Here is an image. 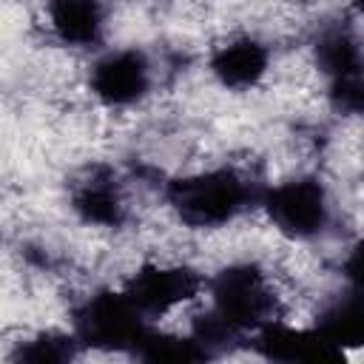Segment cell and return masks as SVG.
I'll return each mask as SVG.
<instances>
[{"label": "cell", "mask_w": 364, "mask_h": 364, "mask_svg": "<svg viewBox=\"0 0 364 364\" xmlns=\"http://www.w3.org/2000/svg\"><path fill=\"white\" fill-rule=\"evenodd\" d=\"M259 213L287 242H324L341 236V199L324 171H301L267 182Z\"/></svg>", "instance_id": "obj_2"}, {"label": "cell", "mask_w": 364, "mask_h": 364, "mask_svg": "<svg viewBox=\"0 0 364 364\" xmlns=\"http://www.w3.org/2000/svg\"><path fill=\"white\" fill-rule=\"evenodd\" d=\"M276 46L253 28H230L213 37L202 54L208 80L225 97L259 94L273 74Z\"/></svg>", "instance_id": "obj_4"}, {"label": "cell", "mask_w": 364, "mask_h": 364, "mask_svg": "<svg viewBox=\"0 0 364 364\" xmlns=\"http://www.w3.org/2000/svg\"><path fill=\"white\" fill-rule=\"evenodd\" d=\"M353 17H358V20H364V0H347V6H344Z\"/></svg>", "instance_id": "obj_5"}, {"label": "cell", "mask_w": 364, "mask_h": 364, "mask_svg": "<svg viewBox=\"0 0 364 364\" xmlns=\"http://www.w3.org/2000/svg\"><path fill=\"white\" fill-rule=\"evenodd\" d=\"M171 82V65L142 43H111L85 57V100L105 114H136Z\"/></svg>", "instance_id": "obj_1"}, {"label": "cell", "mask_w": 364, "mask_h": 364, "mask_svg": "<svg viewBox=\"0 0 364 364\" xmlns=\"http://www.w3.org/2000/svg\"><path fill=\"white\" fill-rule=\"evenodd\" d=\"M28 23L37 43L91 57L114 40V0H34Z\"/></svg>", "instance_id": "obj_3"}, {"label": "cell", "mask_w": 364, "mask_h": 364, "mask_svg": "<svg viewBox=\"0 0 364 364\" xmlns=\"http://www.w3.org/2000/svg\"><path fill=\"white\" fill-rule=\"evenodd\" d=\"M216 3H236V0H216Z\"/></svg>", "instance_id": "obj_6"}]
</instances>
